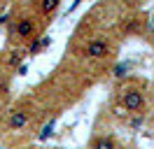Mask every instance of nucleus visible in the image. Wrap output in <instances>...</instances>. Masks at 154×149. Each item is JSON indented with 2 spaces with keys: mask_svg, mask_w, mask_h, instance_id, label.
<instances>
[{
  "mask_svg": "<svg viewBox=\"0 0 154 149\" xmlns=\"http://www.w3.org/2000/svg\"><path fill=\"white\" fill-rule=\"evenodd\" d=\"M122 105L128 112H140L145 107V93L140 89H126L122 91Z\"/></svg>",
  "mask_w": 154,
  "mask_h": 149,
  "instance_id": "nucleus-1",
  "label": "nucleus"
},
{
  "mask_svg": "<svg viewBox=\"0 0 154 149\" xmlns=\"http://www.w3.org/2000/svg\"><path fill=\"white\" fill-rule=\"evenodd\" d=\"M107 51H110V44H107L105 40L94 37V40L87 44V49H84V56H87V58H91V61H98V58H105Z\"/></svg>",
  "mask_w": 154,
  "mask_h": 149,
  "instance_id": "nucleus-2",
  "label": "nucleus"
},
{
  "mask_svg": "<svg viewBox=\"0 0 154 149\" xmlns=\"http://www.w3.org/2000/svg\"><path fill=\"white\" fill-rule=\"evenodd\" d=\"M28 121H30V117H28L26 110H12L10 117H7V126H10L12 130H21Z\"/></svg>",
  "mask_w": 154,
  "mask_h": 149,
  "instance_id": "nucleus-3",
  "label": "nucleus"
},
{
  "mask_svg": "<svg viewBox=\"0 0 154 149\" xmlns=\"http://www.w3.org/2000/svg\"><path fill=\"white\" fill-rule=\"evenodd\" d=\"M33 33H35V23H33V19L23 17V19L17 21V37L28 40V37H33Z\"/></svg>",
  "mask_w": 154,
  "mask_h": 149,
  "instance_id": "nucleus-4",
  "label": "nucleus"
},
{
  "mask_svg": "<svg viewBox=\"0 0 154 149\" xmlns=\"http://www.w3.org/2000/svg\"><path fill=\"white\" fill-rule=\"evenodd\" d=\"M91 149H117V142H115V138H110V135H98V138L91 142Z\"/></svg>",
  "mask_w": 154,
  "mask_h": 149,
  "instance_id": "nucleus-5",
  "label": "nucleus"
},
{
  "mask_svg": "<svg viewBox=\"0 0 154 149\" xmlns=\"http://www.w3.org/2000/svg\"><path fill=\"white\" fill-rule=\"evenodd\" d=\"M58 5H61V0H42V2H40L42 14H51V12H56Z\"/></svg>",
  "mask_w": 154,
  "mask_h": 149,
  "instance_id": "nucleus-6",
  "label": "nucleus"
},
{
  "mask_svg": "<svg viewBox=\"0 0 154 149\" xmlns=\"http://www.w3.org/2000/svg\"><path fill=\"white\" fill-rule=\"evenodd\" d=\"M128 70H131V63H117L115 65V77H117V79H122V77L128 74Z\"/></svg>",
  "mask_w": 154,
  "mask_h": 149,
  "instance_id": "nucleus-7",
  "label": "nucleus"
},
{
  "mask_svg": "<svg viewBox=\"0 0 154 149\" xmlns=\"http://www.w3.org/2000/svg\"><path fill=\"white\" fill-rule=\"evenodd\" d=\"M51 128H54V121H49L47 126H42V130H40V135H38V138H40V140H47L49 135H51Z\"/></svg>",
  "mask_w": 154,
  "mask_h": 149,
  "instance_id": "nucleus-8",
  "label": "nucleus"
},
{
  "mask_svg": "<svg viewBox=\"0 0 154 149\" xmlns=\"http://www.w3.org/2000/svg\"><path fill=\"white\" fill-rule=\"evenodd\" d=\"M40 49H42V42H40L38 37H33V42H30L28 51H30V54H35V51H40Z\"/></svg>",
  "mask_w": 154,
  "mask_h": 149,
  "instance_id": "nucleus-9",
  "label": "nucleus"
},
{
  "mask_svg": "<svg viewBox=\"0 0 154 149\" xmlns=\"http://www.w3.org/2000/svg\"><path fill=\"white\" fill-rule=\"evenodd\" d=\"M7 63H10L12 68H14V65H19L21 63V54H19V51H14V54L10 56V61H7Z\"/></svg>",
  "mask_w": 154,
  "mask_h": 149,
  "instance_id": "nucleus-10",
  "label": "nucleus"
},
{
  "mask_svg": "<svg viewBox=\"0 0 154 149\" xmlns=\"http://www.w3.org/2000/svg\"><path fill=\"white\" fill-rule=\"evenodd\" d=\"M40 42H42V47H49V44H51V37H42Z\"/></svg>",
  "mask_w": 154,
  "mask_h": 149,
  "instance_id": "nucleus-11",
  "label": "nucleus"
},
{
  "mask_svg": "<svg viewBox=\"0 0 154 149\" xmlns=\"http://www.w3.org/2000/svg\"><path fill=\"white\" fill-rule=\"evenodd\" d=\"M152 30H154V23H152Z\"/></svg>",
  "mask_w": 154,
  "mask_h": 149,
  "instance_id": "nucleus-12",
  "label": "nucleus"
}]
</instances>
